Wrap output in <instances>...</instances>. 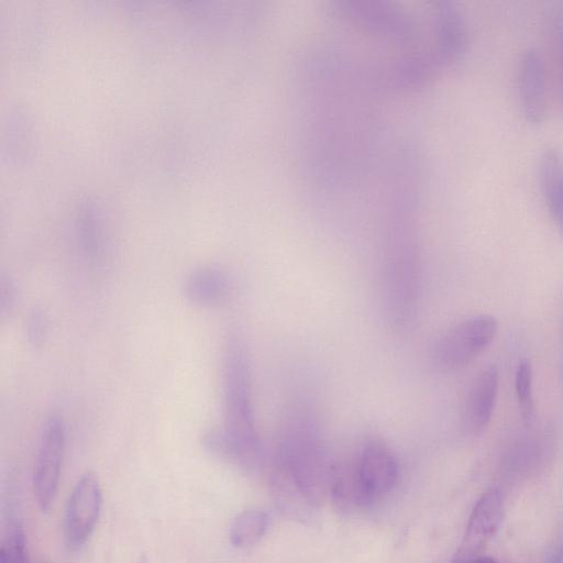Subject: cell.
I'll return each mask as SVG.
<instances>
[{
    "instance_id": "obj_2",
    "label": "cell",
    "mask_w": 563,
    "mask_h": 563,
    "mask_svg": "<svg viewBox=\"0 0 563 563\" xmlns=\"http://www.w3.org/2000/svg\"><path fill=\"white\" fill-rule=\"evenodd\" d=\"M498 322L490 314L470 317L449 329L435 343L434 364L444 371L464 367L495 339Z\"/></svg>"
},
{
    "instance_id": "obj_10",
    "label": "cell",
    "mask_w": 563,
    "mask_h": 563,
    "mask_svg": "<svg viewBox=\"0 0 563 563\" xmlns=\"http://www.w3.org/2000/svg\"><path fill=\"white\" fill-rule=\"evenodd\" d=\"M184 291L191 302L212 306L222 302L228 297L230 283L222 271L205 266L188 274Z\"/></svg>"
},
{
    "instance_id": "obj_12",
    "label": "cell",
    "mask_w": 563,
    "mask_h": 563,
    "mask_svg": "<svg viewBox=\"0 0 563 563\" xmlns=\"http://www.w3.org/2000/svg\"><path fill=\"white\" fill-rule=\"evenodd\" d=\"M515 390L523 422L534 419L533 371L529 360H521L515 375Z\"/></svg>"
},
{
    "instance_id": "obj_16",
    "label": "cell",
    "mask_w": 563,
    "mask_h": 563,
    "mask_svg": "<svg viewBox=\"0 0 563 563\" xmlns=\"http://www.w3.org/2000/svg\"><path fill=\"white\" fill-rule=\"evenodd\" d=\"M562 60H563V33H562Z\"/></svg>"
},
{
    "instance_id": "obj_14",
    "label": "cell",
    "mask_w": 563,
    "mask_h": 563,
    "mask_svg": "<svg viewBox=\"0 0 563 563\" xmlns=\"http://www.w3.org/2000/svg\"><path fill=\"white\" fill-rule=\"evenodd\" d=\"M47 332V318L42 310H34L27 322V339L34 346L43 343Z\"/></svg>"
},
{
    "instance_id": "obj_11",
    "label": "cell",
    "mask_w": 563,
    "mask_h": 563,
    "mask_svg": "<svg viewBox=\"0 0 563 563\" xmlns=\"http://www.w3.org/2000/svg\"><path fill=\"white\" fill-rule=\"evenodd\" d=\"M268 525L267 515L261 510H245L233 521L230 540L233 547L246 549L257 543Z\"/></svg>"
},
{
    "instance_id": "obj_9",
    "label": "cell",
    "mask_w": 563,
    "mask_h": 563,
    "mask_svg": "<svg viewBox=\"0 0 563 563\" xmlns=\"http://www.w3.org/2000/svg\"><path fill=\"white\" fill-rule=\"evenodd\" d=\"M538 180L551 219L563 236V153L558 147L548 146L541 152Z\"/></svg>"
},
{
    "instance_id": "obj_7",
    "label": "cell",
    "mask_w": 563,
    "mask_h": 563,
    "mask_svg": "<svg viewBox=\"0 0 563 563\" xmlns=\"http://www.w3.org/2000/svg\"><path fill=\"white\" fill-rule=\"evenodd\" d=\"M517 88L521 113L530 125H540L547 115L545 70L540 53L527 48L517 69Z\"/></svg>"
},
{
    "instance_id": "obj_6",
    "label": "cell",
    "mask_w": 563,
    "mask_h": 563,
    "mask_svg": "<svg viewBox=\"0 0 563 563\" xmlns=\"http://www.w3.org/2000/svg\"><path fill=\"white\" fill-rule=\"evenodd\" d=\"M501 510V499L497 489L492 488L481 496L472 510L452 563H475L484 556L487 544L498 529Z\"/></svg>"
},
{
    "instance_id": "obj_4",
    "label": "cell",
    "mask_w": 563,
    "mask_h": 563,
    "mask_svg": "<svg viewBox=\"0 0 563 563\" xmlns=\"http://www.w3.org/2000/svg\"><path fill=\"white\" fill-rule=\"evenodd\" d=\"M358 505L367 506L388 494L398 479L393 452L379 441L364 445L354 465Z\"/></svg>"
},
{
    "instance_id": "obj_13",
    "label": "cell",
    "mask_w": 563,
    "mask_h": 563,
    "mask_svg": "<svg viewBox=\"0 0 563 563\" xmlns=\"http://www.w3.org/2000/svg\"><path fill=\"white\" fill-rule=\"evenodd\" d=\"M0 563H31L20 525L10 528L0 550Z\"/></svg>"
},
{
    "instance_id": "obj_3",
    "label": "cell",
    "mask_w": 563,
    "mask_h": 563,
    "mask_svg": "<svg viewBox=\"0 0 563 563\" xmlns=\"http://www.w3.org/2000/svg\"><path fill=\"white\" fill-rule=\"evenodd\" d=\"M64 449V422L59 416L53 415L42 431L32 481L34 499L42 511L49 510L54 503Z\"/></svg>"
},
{
    "instance_id": "obj_17",
    "label": "cell",
    "mask_w": 563,
    "mask_h": 563,
    "mask_svg": "<svg viewBox=\"0 0 563 563\" xmlns=\"http://www.w3.org/2000/svg\"><path fill=\"white\" fill-rule=\"evenodd\" d=\"M140 563H145V562L141 561Z\"/></svg>"
},
{
    "instance_id": "obj_8",
    "label": "cell",
    "mask_w": 563,
    "mask_h": 563,
    "mask_svg": "<svg viewBox=\"0 0 563 563\" xmlns=\"http://www.w3.org/2000/svg\"><path fill=\"white\" fill-rule=\"evenodd\" d=\"M499 389V371L495 365L482 369L472 382L463 405L462 421L473 433L490 422Z\"/></svg>"
},
{
    "instance_id": "obj_15",
    "label": "cell",
    "mask_w": 563,
    "mask_h": 563,
    "mask_svg": "<svg viewBox=\"0 0 563 563\" xmlns=\"http://www.w3.org/2000/svg\"><path fill=\"white\" fill-rule=\"evenodd\" d=\"M475 563H497V562L489 556H482Z\"/></svg>"
},
{
    "instance_id": "obj_1",
    "label": "cell",
    "mask_w": 563,
    "mask_h": 563,
    "mask_svg": "<svg viewBox=\"0 0 563 563\" xmlns=\"http://www.w3.org/2000/svg\"><path fill=\"white\" fill-rule=\"evenodd\" d=\"M224 423L209 430L202 443L212 455L240 466L254 463L260 451L255 427L247 347L239 332L225 344L223 361Z\"/></svg>"
},
{
    "instance_id": "obj_5",
    "label": "cell",
    "mask_w": 563,
    "mask_h": 563,
    "mask_svg": "<svg viewBox=\"0 0 563 563\" xmlns=\"http://www.w3.org/2000/svg\"><path fill=\"white\" fill-rule=\"evenodd\" d=\"M101 506L99 479L92 472H87L76 483L66 507L64 529L70 548L78 549L89 539L99 519Z\"/></svg>"
}]
</instances>
